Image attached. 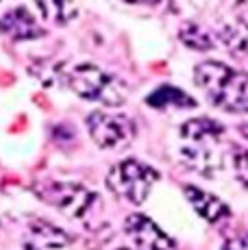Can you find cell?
<instances>
[{
	"label": "cell",
	"instance_id": "obj_1",
	"mask_svg": "<svg viewBox=\"0 0 248 250\" xmlns=\"http://www.w3.org/2000/svg\"><path fill=\"white\" fill-rule=\"evenodd\" d=\"M194 81L213 107L228 113L248 111V74L222 61H203L194 68Z\"/></svg>",
	"mask_w": 248,
	"mask_h": 250
},
{
	"label": "cell",
	"instance_id": "obj_2",
	"mask_svg": "<svg viewBox=\"0 0 248 250\" xmlns=\"http://www.w3.org/2000/svg\"><path fill=\"white\" fill-rule=\"evenodd\" d=\"M65 83L83 100L104 107H120L126 100V85L94 63H79L68 70Z\"/></svg>",
	"mask_w": 248,
	"mask_h": 250
},
{
	"label": "cell",
	"instance_id": "obj_3",
	"mask_svg": "<svg viewBox=\"0 0 248 250\" xmlns=\"http://www.w3.org/2000/svg\"><path fill=\"white\" fill-rule=\"evenodd\" d=\"M35 191L44 203L52 205L61 213L70 215L74 220H81V222L92 220L96 215V211L100 209L98 194L87 189L81 183H59V181L44 183Z\"/></svg>",
	"mask_w": 248,
	"mask_h": 250
},
{
	"label": "cell",
	"instance_id": "obj_4",
	"mask_svg": "<svg viewBox=\"0 0 248 250\" xmlns=\"http://www.w3.org/2000/svg\"><path fill=\"white\" fill-rule=\"evenodd\" d=\"M157 181H159V172L137 159H124L116 163L107 174V187L118 198L131 205L146 203Z\"/></svg>",
	"mask_w": 248,
	"mask_h": 250
},
{
	"label": "cell",
	"instance_id": "obj_5",
	"mask_svg": "<svg viewBox=\"0 0 248 250\" xmlns=\"http://www.w3.org/2000/svg\"><path fill=\"white\" fill-rule=\"evenodd\" d=\"M87 131L92 142L103 150H120L135 137V122L124 113L92 111L87 115Z\"/></svg>",
	"mask_w": 248,
	"mask_h": 250
},
{
	"label": "cell",
	"instance_id": "obj_6",
	"mask_svg": "<svg viewBox=\"0 0 248 250\" xmlns=\"http://www.w3.org/2000/svg\"><path fill=\"white\" fill-rule=\"evenodd\" d=\"M124 230L126 235L133 239L140 250H172L174 242L165 230L159 229V224L155 222L148 215H128L126 222H124Z\"/></svg>",
	"mask_w": 248,
	"mask_h": 250
},
{
	"label": "cell",
	"instance_id": "obj_7",
	"mask_svg": "<svg viewBox=\"0 0 248 250\" xmlns=\"http://www.w3.org/2000/svg\"><path fill=\"white\" fill-rule=\"evenodd\" d=\"M218 142H187L181 148L183 163L200 176H216L222 170V152L216 150Z\"/></svg>",
	"mask_w": 248,
	"mask_h": 250
},
{
	"label": "cell",
	"instance_id": "obj_8",
	"mask_svg": "<svg viewBox=\"0 0 248 250\" xmlns=\"http://www.w3.org/2000/svg\"><path fill=\"white\" fill-rule=\"evenodd\" d=\"M74 242L65 230L44 220H35L28 227L24 250H72Z\"/></svg>",
	"mask_w": 248,
	"mask_h": 250
},
{
	"label": "cell",
	"instance_id": "obj_9",
	"mask_svg": "<svg viewBox=\"0 0 248 250\" xmlns=\"http://www.w3.org/2000/svg\"><path fill=\"white\" fill-rule=\"evenodd\" d=\"M0 31L16 42L37 40V37L44 35V28L37 24V20L31 16V11H26L24 7L11 9V11L4 13L0 18Z\"/></svg>",
	"mask_w": 248,
	"mask_h": 250
},
{
	"label": "cell",
	"instance_id": "obj_10",
	"mask_svg": "<svg viewBox=\"0 0 248 250\" xmlns=\"http://www.w3.org/2000/svg\"><path fill=\"white\" fill-rule=\"evenodd\" d=\"M183 191H185L187 203L192 205V209L196 211L203 220H207L209 224H216V222H220V220L231 215L228 205L218 198V196L209 194L207 189H200L196 185H185Z\"/></svg>",
	"mask_w": 248,
	"mask_h": 250
},
{
	"label": "cell",
	"instance_id": "obj_11",
	"mask_svg": "<svg viewBox=\"0 0 248 250\" xmlns=\"http://www.w3.org/2000/svg\"><path fill=\"white\" fill-rule=\"evenodd\" d=\"M181 137L185 142H220L224 126L213 118H192L181 124Z\"/></svg>",
	"mask_w": 248,
	"mask_h": 250
},
{
	"label": "cell",
	"instance_id": "obj_12",
	"mask_svg": "<svg viewBox=\"0 0 248 250\" xmlns=\"http://www.w3.org/2000/svg\"><path fill=\"white\" fill-rule=\"evenodd\" d=\"M146 104L155 109H164V107H179V109H192L196 107V100L189 94H185L183 89L174 87V85H161L157 87L152 94H148Z\"/></svg>",
	"mask_w": 248,
	"mask_h": 250
},
{
	"label": "cell",
	"instance_id": "obj_13",
	"mask_svg": "<svg viewBox=\"0 0 248 250\" xmlns=\"http://www.w3.org/2000/svg\"><path fill=\"white\" fill-rule=\"evenodd\" d=\"M37 9L41 11L44 20H48L52 24H70L79 16V7L74 0H35Z\"/></svg>",
	"mask_w": 248,
	"mask_h": 250
},
{
	"label": "cell",
	"instance_id": "obj_14",
	"mask_svg": "<svg viewBox=\"0 0 248 250\" xmlns=\"http://www.w3.org/2000/svg\"><path fill=\"white\" fill-rule=\"evenodd\" d=\"M179 40L187 48H192V50L207 52L213 48V37L196 22H185L179 31Z\"/></svg>",
	"mask_w": 248,
	"mask_h": 250
},
{
	"label": "cell",
	"instance_id": "obj_15",
	"mask_svg": "<svg viewBox=\"0 0 248 250\" xmlns=\"http://www.w3.org/2000/svg\"><path fill=\"white\" fill-rule=\"evenodd\" d=\"M233 172H235L237 181L248 187V148H240L233 155Z\"/></svg>",
	"mask_w": 248,
	"mask_h": 250
},
{
	"label": "cell",
	"instance_id": "obj_16",
	"mask_svg": "<svg viewBox=\"0 0 248 250\" xmlns=\"http://www.w3.org/2000/svg\"><path fill=\"white\" fill-rule=\"evenodd\" d=\"M222 250H248V233H235L231 237H227V242L222 244Z\"/></svg>",
	"mask_w": 248,
	"mask_h": 250
},
{
	"label": "cell",
	"instance_id": "obj_17",
	"mask_svg": "<svg viewBox=\"0 0 248 250\" xmlns=\"http://www.w3.org/2000/svg\"><path fill=\"white\" fill-rule=\"evenodd\" d=\"M233 11H235L237 24H240L242 31L248 35V0H237L235 7H233Z\"/></svg>",
	"mask_w": 248,
	"mask_h": 250
},
{
	"label": "cell",
	"instance_id": "obj_18",
	"mask_svg": "<svg viewBox=\"0 0 248 250\" xmlns=\"http://www.w3.org/2000/svg\"><path fill=\"white\" fill-rule=\"evenodd\" d=\"M124 2H131V4H150V7H155V4L164 2V0H124Z\"/></svg>",
	"mask_w": 248,
	"mask_h": 250
},
{
	"label": "cell",
	"instance_id": "obj_19",
	"mask_svg": "<svg viewBox=\"0 0 248 250\" xmlns=\"http://www.w3.org/2000/svg\"><path fill=\"white\" fill-rule=\"evenodd\" d=\"M240 133H242V137H244V139H248V120L240 126Z\"/></svg>",
	"mask_w": 248,
	"mask_h": 250
},
{
	"label": "cell",
	"instance_id": "obj_20",
	"mask_svg": "<svg viewBox=\"0 0 248 250\" xmlns=\"http://www.w3.org/2000/svg\"><path fill=\"white\" fill-rule=\"evenodd\" d=\"M118 250H133V248H118Z\"/></svg>",
	"mask_w": 248,
	"mask_h": 250
}]
</instances>
